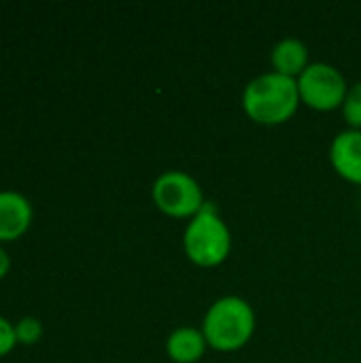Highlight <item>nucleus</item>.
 <instances>
[{"mask_svg": "<svg viewBox=\"0 0 361 363\" xmlns=\"http://www.w3.org/2000/svg\"><path fill=\"white\" fill-rule=\"evenodd\" d=\"M300 104L298 81L272 70L251 79L243 91V111L262 125L287 123Z\"/></svg>", "mask_w": 361, "mask_h": 363, "instance_id": "f257e3e1", "label": "nucleus"}, {"mask_svg": "<svg viewBox=\"0 0 361 363\" xmlns=\"http://www.w3.org/2000/svg\"><path fill=\"white\" fill-rule=\"evenodd\" d=\"M257 328L253 306L238 296H223L215 300L202 321L206 345L221 353H234L249 345Z\"/></svg>", "mask_w": 361, "mask_h": 363, "instance_id": "f03ea898", "label": "nucleus"}, {"mask_svg": "<svg viewBox=\"0 0 361 363\" xmlns=\"http://www.w3.org/2000/svg\"><path fill=\"white\" fill-rule=\"evenodd\" d=\"M183 251L187 259L200 268H217L230 257L232 234L215 202H206L202 211L187 221Z\"/></svg>", "mask_w": 361, "mask_h": 363, "instance_id": "7ed1b4c3", "label": "nucleus"}, {"mask_svg": "<svg viewBox=\"0 0 361 363\" xmlns=\"http://www.w3.org/2000/svg\"><path fill=\"white\" fill-rule=\"evenodd\" d=\"M153 204L172 219H191L206 204L200 183L183 170L162 172L151 187Z\"/></svg>", "mask_w": 361, "mask_h": 363, "instance_id": "20e7f679", "label": "nucleus"}, {"mask_svg": "<svg viewBox=\"0 0 361 363\" xmlns=\"http://www.w3.org/2000/svg\"><path fill=\"white\" fill-rule=\"evenodd\" d=\"M296 81L300 102L319 113L343 108L345 98L349 94V85L343 72L326 62H313Z\"/></svg>", "mask_w": 361, "mask_h": 363, "instance_id": "39448f33", "label": "nucleus"}, {"mask_svg": "<svg viewBox=\"0 0 361 363\" xmlns=\"http://www.w3.org/2000/svg\"><path fill=\"white\" fill-rule=\"evenodd\" d=\"M32 204L30 200L11 189L0 191V245L19 240L32 225Z\"/></svg>", "mask_w": 361, "mask_h": 363, "instance_id": "423d86ee", "label": "nucleus"}, {"mask_svg": "<svg viewBox=\"0 0 361 363\" xmlns=\"http://www.w3.org/2000/svg\"><path fill=\"white\" fill-rule=\"evenodd\" d=\"M330 162L338 177L361 185V130H345L336 134L330 147Z\"/></svg>", "mask_w": 361, "mask_h": 363, "instance_id": "0eeeda50", "label": "nucleus"}, {"mask_svg": "<svg viewBox=\"0 0 361 363\" xmlns=\"http://www.w3.org/2000/svg\"><path fill=\"white\" fill-rule=\"evenodd\" d=\"M272 72L289 79H298L313 62L309 57V47L300 38H283L272 47L270 53Z\"/></svg>", "mask_w": 361, "mask_h": 363, "instance_id": "6e6552de", "label": "nucleus"}, {"mask_svg": "<svg viewBox=\"0 0 361 363\" xmlns=\"http://www.w3.org/2000/svg\"><path fill=\"white\" fill-rule=\"evenodd\" d=\"M209 345L202 334V330L196 328H177L168 338H166V355L174 363H198Z\"/></svg>", "mask_w": 361, "mask_h": 363, "instance_id": "1a4fd4ad", "label": "nucleus"}, {"mask_svg": "<svg viewBox=\"0 0 361 363\" xmlns=\"http://www.w3.org/2000/svg\"><path fill=\"white\" fill-rule=\"evenodd\" d=\"M343 117L349 123V130H361V81L349 87L343 104Z\"/></svg>", "mask_w": 361, "mask_h": 363, "instance_id": "9d476101", "label": "nucleus"}, {"mask_svg": "<svg viewBox=\"0 0 361 363\" xmlns=\"http://www.w3.org/2000/svg\"><path fill=\"white\" fill-rule=\"evenodd\" d=\"M17 345H36L43 338V323L36 317H21L15 323Z\"/></svg>", "mask_w": 361, "mask_h": 363, "instance_id": "9b49d317", "label": "nucleus"}, {"mask_svg": "<svg viewBox=\"0 0 361 363\" xmlns=\"http://www.w3.org/2000/svg\"><path fill=\"white\" fill-rule=\"evenodd\" d=\"M17 347V336H15V323L9 319L0 317V357L9 355Z\"/></svg>", "mask_w": 361, "mask_h": 363, "instance_id": "f8f14e48", "label": "nucleus"}, {"mask_svg": "<svg viewBox=\"0 0 361 363\" xmlns=\"http://www.w3.org/2000/svg\"><path fill=\"white\" fill-rule=\"evenodd\" d=\"M9 272H11V257H9L6 249L0 245V281H2Z\"/></svg>", "mask_w": 361, "mask_h": 363, "instance_id": "ddd939ff", "label": "nucleus"}]
</instances>
